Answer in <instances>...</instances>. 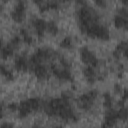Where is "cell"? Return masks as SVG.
<instances>
[{"instance_id": "6da1fadb", "label": "cell", "mask_w": 128, "mask_h": 128, "mask_svg": "<svg viewBox=\"0 0 128 128\" xmlns=\"http://www.w3.org/2000/svg\"><path fill=\"white\" fill-rule=\"evenodd\" d=\"M73 44H74V40L71 36H64L59 41V47L64 50H70L73 47Z\"/></svg>"}, {"instance_id": "7a4b0ae2", "label": "cell", "mask_w": 128, "mask_h": 128, "mask_svg": "<svg viewBox=\"0 0 128 128\" xmlns=\"http://www.w3.org/2000/svg\"><path fill=\"white\" fill-rule=\"evenodd\" d=\"M126 18L118 15V14H115L114 17H113V24H114V27L116 29H123L124 27V24L126 22Z\"/></svg>"}]
</instances>
